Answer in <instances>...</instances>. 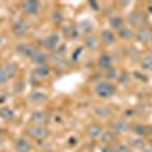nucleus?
<instances>
[{
    "mask_svg": "<svg viewBox=\"0 0 152 152\" xmlns=\"http://www.w3.org/2000/svg\"><path fill=\"white\" fill-rule=\"evenodd\" d=\"M114 93V87L110 82H99L96 85V94L100 97H110Z\"/></svg>",
    "mask_w": 152,
    "mask_h": 152,
    "instance_id": "1",
    "label": "nucleus"
},
{
    "mask_svg": "<svg viewBox=\"0 0 152 152\" xmlns=\"http://www.w3.org/2000/svg\"><path fill=\"white\" fill-rule=\"evenodd\" d=\"M28 135L32 137V138H44L47 137L49 131L44 128V126H40V125H35V126H31V128H28Z\"/></svg>",
    "mask_w": 152,
    "mask_h": 152,
    "instance_id": "2",
    "label": "nucleus"
},
{
    "mask_svg": "<svg viewBox=\"0 0 152 152\" xmlns=\"http://www.w3.org/2000/svg\"><path fill=\"white\" fill-rule=\"evenodd\" d=\"M21 9L29 15H35L40 11V3L35 2V0H26V2L21 3Z\"/></svg>",
    "mask_w": 152,
    "mask_h": 152,
    "instance_id": "3",
    "label": "nucleus"
},
{
    "mask_svg": "<svg viewBox=\"0 0 152 152\" xmlns=\"http://www.w3.org/2000/svg\"><path fill=\"white\" fill-rule=\"evenodd\" d=\"M111 128H113V132H120L122 134V132H126L129 129V123L126 120H123V119H119L116 122H113Z\"/></svg>",
    "mask_w": 152,
    "mask_h": 152,
    "instance_id": "4",
    "label": "nucleus"
},
{
    "mask_svg": "<svg viewBox=\"0 0 152 152\" xmlns=\"http://www.w3.org/2000/svg\"><path fill=\"white\" fill-rule=\"evenodd\" d=\"M58 43H59V37H58L56 34H52V35L46 37V38H44V41H43L44 47H46V49H49V50H53V49H56Z\"/></svg>",
    "mask_w": 152,
    "mask_h": 152,
    "instance_id": "5",
    "label": "nucleus"
},
{
    "mask_svg": "<svg viewBox=\"0 0 152 152\" xmlns=\"http://www.w3.org/2000/svg\"><path fill=\"white\" fill-rule=\"evenodd\" d=\"M17 52L21 53V55H24L26 58H34V55L37 53L35 52V47L31 46V44H20L17 47Z\"/></svg>",
    "mask_w": 152,
    "mask_h": 152,
    "instance_id": "6",
    "label": "nucleus"
},
{
    "mask_svg": "<svg viewBox=\"0 0 152 152\" xmlns=\"http://www.w3.org/2000/svg\"><path fill=\"white\" fill-rule=\"evenodd\" d=\"M87 134L90 135V137H93V138H96V137H100V135L104 134V129H102V126H100V125L91 123V125L87 128Z\"/></svg>",
    "mask_w": 152,
    "mask_h": 152,
    "instance_id": "7",
    "label": "nucleus"
},
{
    "mask_svg": "<svg viewBox=\"0 0 152 152\" xmlns=\"http://www.w3.org/2000/svg\"><path fill=\"white\" fill-rule=\"evenodd\" d=\"M12 31H14L15 35H24V32H26V23H24V20L18 18L14 21V24H12Z\"/></svg>",
    "mask_w": 152,
    "mask_h": 152,
    "instance_id": "8",
    "label": "nucleus"
},
{
    "mask_svg": "<svg viewBox=\"0 0 152 152\" xmlns=\"http://www.w3.org/2000/svg\"><path fill=\"white\" fill-rule=\"evenodd\" d=\"M14 146H15L17 152H29L31 151V143L26 138H18V140H15Z\"/></svg>",
    "mask_w": 152,
    "mask_h": 152,
    "instance_id": "9",
    "label": "nucleus"
},
{
    "mask_svg": "<svg viewBox=\"0 0 152 152\" xmlns=\"http://www.w3.org/2000/svg\"><path fill=\"white\" fill-rule=\"evenodd\" d=\"M49 119V114L46 111H34L32 116H31V120L35 122V123H43V122H47Z\"/></svg>",
    "mask_w": 152,
    "mask_h": 152,
    "instance_id": "10",
    "label": "nucleus"
},
{
    "mask_svg": "<svg viewBox=\"0 0 152 152\" xmlns=\"http://www.w3.org/2000/svg\"><path fill=\"white\" fill-rule=\"evenodd\" d=\"M119 38H122V40H131V38L134 37V32H132V29L131 28H128V26H122L120 29H119Z\"/></svg>",
    "mask_w": 152,
    "mask_h": 152,
    "instance_id": "11",
    "label": "nucleus"
},
{
    "mask_svg": "<svg viewBox=\"0 0 152 152\" xmlns=\"http://www.w3.org/2000/svg\"><path fill=\"white\" fill-rule=\"evenodd\" d=\"M100 138H102V143L104 145H111L114 143V140H116V132H113V131H104V134L100 135Z\"/></svg>",
    "mask_w": 152,
    "mask_h": 152,
    "instance_id": "12",
    "label": "nucleus"
},
{
    "mask_svg": "<svg viewBox=\"0 0 152 152\" xmlns=\"http://www.w3.org/2000/svg\"><path fill=\"white\" fill-rule=\"evenodd\" d=\"M97 64H99L100 69L108 70V69H111V58H110L108 55H100V58H99V61H97Z\"/></svg>",
    "mask_w": 152,
    "mask_h": 152,
    "instance_id": "13",
    "label": "nucleus"
},
{
    "mask_svg": "<svg viewBox=\"0 0 152 152\" xmlns=\"http://www.w3.org/2000/svg\"><path fill=\"white\" fill-rule=\"evenodd\" d=\"M44 99H46V94L43 91H32L29 94V100H31V102H43Z\"/></svg>",
    "mask_w": 152,
    "mask_h": 152,
    "instance_id": "14",
    "label": "nucleus"
},
{
    "mask_svg": "<svg viewBox=\"0 0 152 152\" xmlns=\"http://www.w3.org/2000/svg\"><path fill=\"white\" fill-rule=\"evenodd\" d=\"M135 37H137V40L140 41V43H146V41L149 40V38H151L152 35H151V32H149L148 29H142V31L138 32Z\"/></svg>",
    "mask_w": 152,
    "mask_h": 152,
    "instance_id": "15",
    "label": "nucleus"
},
{
    "mask_svg": "<svg viewBox=\"0 0 152 152\" xmlns=\"http://www.w3.org/2000/svg\"><path fill=\"white\" fill-rule=\"evenodd\" d=\"M114 38H116V35H114L111 31H108V29L102 31V40H104V43H107V44H111V43L114 41Z\"/></svg>",
    "mask_w": 152,
    "mask_h": 152,
    "instance_id": "16",
    "label": "nucleus"
},
{
    "mask_svg": "<svg viewBox=\"0 0 152 152\" xmlns=\"http://www.w3.org/2000/svg\"><path fill=\"white\" fill-rule=\"evenodd\" d=\"M122 24H123V18L122 17H111V20H110V26L113 28V29H120L122 28Z\"/></svg>",
    "mask_w": 152,
    "mask_h": 152,
    "instance_id": "17",
    "label": "nucleus"
},
{
    "mask_svg": "<svg viewBox=\"0 0 152 152\" xmlns=\"http://www.w3.org/2000/svg\"><path fill=\"white\" fill-rule=\"evenodd\" d=\"M46 53H43V52H37L35 55H34V58H32V61L35 62L37 66H43L44 64V61H46Z\"/></svg>",
    "mask_w": 152,
    "mask_h": 152,
    "instance_id": "18",
    "label": "nucleus"
},
{
    "mask_svg": "<svg viewBox=\"0 0 152 152\" xmlns=\"http://www.w3.org/2000/svg\"><path fill=\"white\" fill-rule=\"evenodd\" d=\"M3 70H5L8 78H12V76H15V73H17V66L12 64V62H9V64H6V67Z\"/></svg>",
    "mask_w": 152,
    "mask_h": 152,
    "instance_id": "19",
    "label": "nucleus"
},
{
    "mask_svg": "<svg viewBox=\"0 0 152 152\" xmlns=\"http://www.w3.org/2000/svg\"><path fill=\"white\" fill-rule=\"evenodd\" d=\"M96 114L100 117H110L111 116V110L108 107H97L96 108Z\"/></svg>",
    "mask_w": 152,
    "mask_h": 152,
    "instance_id": "20",
    "label": "nucleus"
},
{
    "mask_svg": "<svg viewBox=\"0 0 152 152\" xmlns=\"http://www.w3.org/2000/svg\"><path fill=\"white\" fill-rule=\"evenodd\" d=\"M0 117L2 119H12L14 117V111H12L11 108H8V107H3L2 110H0Z\"/></svg>",
    "mask_w": 152,
    "mask_h": 152,
    "instance_id": "21",
    "label": "nucleus"
},
{
    "mask_svg": "<svg viewBox=\"0 0 152 152\" xmlns=\"http://www.w3.org/2000/svg\"><path fill=\"white\" fill-rule=\"evenodd\" d=\"M140 14L138 12H131V14L128 15V21H129V24H132V26H135V24H138L140 23Z\"/></svg>",
    "mask_w": 152,
    "mask_h": 152,
    "instance_id": "22",
    "label": "nucleus"
},
{
    "mask_svg": "<svg viewBox=\"0 0 152 152\" xmlns=\"http://www.w3.org/2000/svg\"><path fill=\"white\" fill-rule=\"evenodd\" d=\"M142 67L146 72H152V56H146L142 59Z\"/></svg>",
    "mask_w": 152,
    "mask_h": 152,
    "instance_id": "23",
    "label": "nucleus"
},
{
    "mask_svg": "<svg viewBox=\"0 0 152 152\" xmlns=\"http://www.w3.org/2000/svg\"><path fill=\"white\" fill-rule=\"evenodd\" d=\"M35 73L40 76V78H46V76L49 75V67L46 66V64H43V66H38L37 67V70H35Z\"/></svg>",
    "mask_w": 152,
    "mask_h": 152,
    "instance_id": "24",
    "label": "nucleus"
},
{
    "mask_svg": "<svg viewBox=\"0 0 152 152\" xmlns=\"http://www.w3.org/2000/svg\"><path fill=\"white\" fill-rule=\"evenodd\" d=\"M132 129H134V132H135L137 135H145V134L148 132V131H146L148 128H146L145 125H135V126H134Z\"/></svg>",
    "mask_w": 152,
    "mask_h": 152,
    "instance_id": "25",
    "label": "nucleus"
},
{
    "mask_svg": "<svg viewBox=\"0 0 152 152\" xmlns=\"http://www.w3.org/2000/svg\"><path fill=\"white\" fill-rule=\"evenodd\" d=\"M85 46H87V47H96V46H97L96 38H94L93 35H88V37L85 38Z\"/></svg>",
    "mask_w": 152,
    "mask_h": 152,
    "instance_id": "26",
    "label": "nucleus"
},
{
    "mask_svg": "<svg viewBox=\"0 0 152 152\" xmlns=\"http://www.w3.org/2000/svg\"><path fill=\"white\" fill-rule=\"evenodd\" d=\"M114 152H131V149H129L128 145L119 143V145H116V148H114Z\"/></svg>",
    "mask_w": 152,
    "mask_h": 152,
    "instance_id": "27",
    "label": "nucleus"
},
{
    "mask_svg": "<svg viewBox=\"0 0 152 152\" xmlns=\"http://www.w3.org/2000/svg\"><path fill=\"white\" fill-rule=\"evenodd\" d=\"M81 29H82L85 34H90L93 28H91V24L88 23V21H82V23H81Z\"/></svg>",
    "mask_w": 152,
    "mask_h": 152,
    "instance_id": "28",
    "label": "nucleus"
},
{
    "mask_svg": "<svg viewBox=\"0 0 152 152\" xmlns=\"http://www.w3.org/2000/svg\"><path fill=\"white\" fill-rule=\"evenodd\" d=\"M53 21H55L56 24H61V23H62V14H61L59 11H55V12H53Z\"/></svg>",
    "mask_w": 152,
    "mask_h": 152,
    "instance_id": "29",
    "label": "nucleus"
},
{
    "mask_svg": "<svg viewBox=\"0 0 152 152\" xmlns=\"http://www.w3.org/2000/svg\"><path fill=\"white\" fill-rule=\"evenodd\" d=\"M132 146L134 148H145V142L142 140V138H135V140H132Z\"/></svg>",
    "mask_w": 152,
    "mask_h": 152,
    "instance_id": "30",
    "label": "nucleus"
},
{
    "mask_svg": "<svg viewBox=\"0 0 152 152\" xmlns=\"http://www.w3.org/2000/svg\"><path fill=\"white\" fill-rule=\"evenodd\" d=\"M107 78H110V79L117 78V72L114 70V69H108V70H107Z\"/></svg>",
    "mask_w": 152,
    "mask_h": 152,
    "instance_id": "31",
    "label": "nucleus"
},
{
    "mask_svg": "<svg viewBox=\"0 0 152 152\" xmlns=\"http://www.w3.org/2000/svg\"><path fill=\"white\" fill-rule=\"evenodd\" d=\"M6 79H8V76H6L5 70H3V69H0V84H5Z\"/></svg>",
    "mask_w": 152,
    "mask_h": 152,
    "instance_id": "32",
    "label": "nucleus"
},
{
    "mask_svg": "<svg viewBox=\"0 0 152 152\" xmlns=\"http://www.w3.org/2000/svg\"><path fill=\"white\" fill-rule=\"evenodd\" d=\"M81 52H82V49H81V47H79V49H76L75 52H73V55H72V59L76 61V59H78V56L81 55Z\"/></svg>",
    "mask_w": 152,
    "mask_h": 152,
    "instance_id": "33",
    "label": "nucleus"
},
{
    "mask_svg": "<svg viewBox=\"0 0 152 152\" xmlns=\"http://www.w3.org/2000/svg\"><path fill=\"white\" fill-rule=\"evenodd\" d=\"M100 152H114V148H113V146H108V145H104Z\"/></svg>",
    "mask_w": 152,
    "mask_h": 152,
    "instance_id": "34",
    "label": "nucleus"
},
{
    "mask_svg": "<svg viewBox=\"0 0 152 152\" xmlns=\"http://www.w3.org/2000/svg\"><path fill=\"white\" fill-rule=\"evenodd\" d=\"M126 79H128V75H126V73H122V75L119 76V82H122V84H125Z\"/></svg>",
    "mask_w": 152,
    "mask_h": 152,
    "instance_id": "35",
    "label": "nucleus"
},
{
    "mask_svg": "<svg viewBox=\"0 0 152 152\" xmlns=\"http://www.w3.org/2000/svg\"><path fill=\"white\" fill-rule=\"evenodd\" d=\"M90 6L94 8V11H99V8H100V5H99L97 2H90Z\"/></svg>",
    "mask_w": 152,
    "mask_h": 152,
    "instance_id": "36",
    "label": "nucleus"
},
{
    "mask_svg": "<svg viewBox=\"0 0 152 152\" xmlns=\"http://www.w3.org/2000/svg\"><path fill=\"white\" fill-rule=\"evenodd\" d=\"M135 76H137V78H140V79H143V81H146V78L143 75H140V73H135Z\"/></svg>",
    "mask_w": 152,
    "mask_h": 152,
    "instance_id": "37",
    "label": "nucleus"
},
{
    "mask_svg": "<svg viewBox=\"0 0 152 152\" xmlns=\"http://www.w3.org/2000/svg\"><path fill=\"white\" fill-rule=\"evenodd\" d=\"M70 145H76V138H73V137L70 138Z\"/></svg>",
    "mask_w": 152,
    "mask_h": 152,
    "instance_id": "38",
    "label": "nucleus"
},
{
    "mask_svg": "<svg viewBox=\"0 0 152 152\" xmlns=\"http://www.w3.org/2000/svg\"><path fill=\"white\" fill-rule=\"evenodd\" d=\"M143 152H152V146H151V148H146V149H143Z\"/></svg>",
    "mask_w": 152,
    "mask_h": 152,
    "instance_id": "39",
    "label": "nucleus"
},
{
    "mask_svg": "<svg viewBox=\"0 0 152 152\" xmlns=\"http://www.w3.org/2000/svg\"><path fill=\"white\" fill-rule=\"evenodd\" d=\"M149 12H152V5H151V6H149Z\"/></svg>",
    "mask_w": 152,
    "mask_h": 152,
    "instance_id": "40",
    "label": "nucleus"
}]
</instances>
